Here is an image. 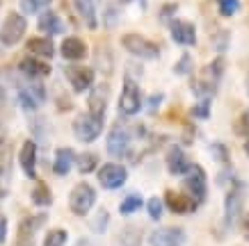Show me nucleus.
I'll return each instance as SVG.
<instances>
[{
    "label": "nucleus",
    "mask_w": 249,
    "mask_h": 246,
    "mask_svg": "<svg viewBox=\"0 0 249 246\" xmlns=\"http://www.w3.org/2000/svg\"><path fill=\"white\" fill-rule=\"evenodd\" d=\"M119 242L124 246H140L142 244V230H140L137 226H126V228L119 232Z\"/></svg>",
    "instance_id": "obj_26"
},
{
    "label": "nucleus",
    "mask_w": 249,
    "mask_h": 246,
    "mask_svg": "<svg viewBox=\"0 0 249 246\" xmlns=\"http://www.w3.org/2000/svg\"><path fill=\"white\" fill-rule=\"evenodd\" d=\"M51 2H53V0H21V9H23V14H39V12H44Z\"/></svg>",
    "instance_id": "obj_30"
},
{
    "label": "nucleus",
    "mask_w": 249,
    "mask_h": 246,
    "mask_svg": "<svg viewBox=\"0 0 249 246\" xmlns=\"http://www.w3.org/2000/svg\"><path fill=\"white\" fill-rule=\"evenodd\" d=\"M245 194L247 189L240 180H235L233 187L227 192L224 196V226L227 228H233L238 224V219L242 216V208H245Z\"/></svg>",
    "instance_id": "obj_2"
},
{
    "label": "nucleus",
    "mask_w": 249,
    "mask_h": 246,
    "mask_svg": "<svg viewBox=\"0 0 249 246\" xmlns=\"http://www.w3.org/2000/svg\"><path fill=\"white\" fill-rule=\"evenodd\" d=\"M28 50L35 57H46L48 60V57L55 55V46L48 37H35V39H28Z\"/></svg>",
    "instance_id": "obj_23"
},
{
    "label": "nucleus",
    "mask_w": 249,
    "mask_h": 246,
    "mask_svg": "<svg viewBox=\"0 0 249 246\" xmlns=\"http://www.w3.org/2000/svg\"><path fill=\"white\" fill-rule=\"evenodd\" d=\"M76 246H91V242H89V239H80Z\"/></svg>",
    "instance_id": "obj_42"
},
{
    "label": "nucleus",
    "mask_w": 249,
    "mask_h": 246,
    "mask_svg": "<svg viewBox=\"0 0 249 246\" xmlns=\"http://www.w3.org/2000/svg\"><path fill=\"white\" fill-rule=\"evenodd\" d=\"M245 91H247V96H249V73L245 75Z\"/></svg>",
    "instance_id": "obj_43"
},
{
    "label": "nucleus",
    "mask_w": 249,
    "mask_h": 246,
    "mask_svg": "<svg viewBox=\"0 0 249 246\" xmlns=\"http://www.w3.org/2000/svg\"><path fill=\"white\" fill-rule=\"evenodd\" d=\"M67 230L64 228H55V230L51 232H46V239H44V244L41 246H64L67 244Z\"/></svg>",
    "instance_id": "obj_29"
},
{
    "label": "nucleus",
    "mask_w": 249,
    "mask_h": 246,
    "mask_svg": "<svg viewBox=\"0 0 249 246\" xmlns=\"http://www.w3.org/2000/svg\"><path fill=\"white\" fill-rule=\"evenodd\" d=\"M172 12H176V5H165V7H162V18H167Z\"/></svg>",
    "instance_id": "obj_40"
},
{
    "label": "nucleus",
    "mask_w": 249,
    "mask_h": 246,
    "mask_svg": "<svg viewBox=\"0 0 249 246\" xmlns=\"http://www.w3.org/2000/svg\"><path fill=\"white\" fill-rule=\"evenodd\" d=\"M169 34L178 46H195L196 44V28L190 21L174 18L169 23Z\"/></svg>",
    "instance_id": "obj_14"
},
{
    "label": "nucleus",
    "mask_w": 249,
    "mask_h": 246,
    "mask_svg": "<svg viewBox=\"0 0 249 246\" xmlns=\"http://www.w3.org/2000/svg\"><path fill=\"white\" fill-rule=\"evenodd\" d=\"M94 203H96V192H94V187L87 185V182H78V185L71 189V194H69V208L78 216L87 214V212L94 208Z\"/></svg>",
    "instance_id": "obj_6"
},
{
    "label": "nucleus",
    "mask_w": 249,
    "mask_h": 246,
    "mask_svg": "<svg viewBox=\"0 0 249 246\" xmlns=\"http://www.w3.org/2000/svg\"><path fill=\"white\" fill-rule=\"evenodd\" d=\"M106 103H107V87H96V89L91 91L89 96V114L98 116V119H103L106 116Z\"/></svg>",
    "instance_id": "obj_24"
},
{
    "label": "nucleus",
    "mask_w": 249,
    "mask_h": 246,
    "mask_svg": "<svg viewBox=\"0 0 249 246\" xmlns=\"http://www.w3.org/2000/svg\"><path fill=\"white\" fill-rule=\"evenodd\" d=\"M32 203L39 205V208H48L53 203V196H51V189L46 187V182H37L35 189H32Z\"/></svg>",
    "instance_id": "obj_25"
},
{
    "label": "nucleus",
    "mask_w": 249,
    "mask_h": 246,
    "mask_svg": "<svg viewBox=\"0 0 249 246\" xmlns=\"http://www.w3.org/2000/svg\"><path fill=\"white\" fill-rule=\"evenodd\" d=\"M142 110V94H140V87H137L135 80L126 78L124 80V89L119 94V112L126 114V116H133Z\"/></svg>",
    "instance_id": "obj_8"
},
{
    "label": "nucleus",
    "mask_w": 249,
    "mask_h": 246,
    "mask_svg": "<svg viewBox=\"0 0 249 246\" xmlns=\"http://www.w3.org/2000/svg\"><path fill=\"white\" fill-rule=\"evenodd\" d=\"M208 153L213 155V160H217V162H222V164H227L229 160H231V155H229V148L222 142H213L211 146H208Z\"/></svg>",
    "instance_id": "obj_31"
},
{
    "label": "nucleus",
    "mask_w": 249,
    "mask_h": 246,
    "mask_svg": "<svg viewBox=\"0 0 249 246\" xmlns=\"http://www.w3.org/2000/svg\"><path fill=\"white\" fill-rule=\"evenodd\" d=\"M130 142H133V139H130V130L124 126V123H117V126L110 130V134H107L106 148L112 157H124L130 148Z\"/></svg>",
    "instance_id": "obj_10"
},
{
    "label": "nucleus",
    "mask_w": 249,
    "mask_h": 246,
    "mask_svg": "<svg viewBox=\"0 0 249 246\" xmlns=\"http://www.w3.org/2000/svg\"><path fill=\"white\" fill-rule=\"evenodd\" d=\"M229 41H231V34H229L227 30H219L217 34H215V39H213V44H215V48H217L219 52H224L229 48Z\"/></svg>",
    "instance_id": "obj_37"
},
{
    "label": "nucleus",
    "mask_w": 249,
    "mask_h": 246,
    "mask_svg": "<svg viewBox=\"0 0 249 246\" xmlns=\"http://www.w3.org/2000/svg\"><path fill=\"white\" fill-rule=\"evenodd\" d=\"M165 205L172 210L174 214H188L196 208V203L185 194H178V192H167L165 194Z\"/></svg>",
    "instance_id": "obj_18"
},
{
    "label": "nucleus",
    "mask_w": 249,
    "mask_h": 246,
    "mask_svg": "<svg viewBox=\"0 0 249 246\" xmlns=\"http://www.w3.org/2000/svg\"><path fill=\"white\" fill-rule=\"evenodd\" d=\"M126 180H128L126 166H121L117 162H107L98 169V182L106 189H119V187L126 185Z\"/></svg>",
    "instance_id": "obj_9"
},
{
    "label": "nucleus",
    "mask_w": 249,
    "mask_h": 246,
    "mask_svg": "<svg viewBox=\"0 0 249 246\" xmlns=\"http://www.w3.org/2000/svg\"><path fill=\"white\" fill-rule=\"evenodd\" d=\"M46 214H32L28 219H23L21 226H18V237H16V244L18 246H32L35 244V235L41 226L46 224Z\"/></svg>",
    "instance_id": "obj_13"
},
{
    "label": "nucleus",
    "mask_w": 249,
    "mask_h": 246,
    "mask_svg": "<svg viewBox=\"0 0 249 246\" xmlns=\"http://www.w3.org/2000/svg\"><path fill=\"white\" fill-rule=\"evenodd\" d=\"M28 32V18L21 12H9L0 25V41L5 46H16Z\"/></svg>",
    "instance_id": "obj_4"
},
{
    "label": "nucleus",
    "mask_w": 249,
    "mask_h": 246,
    "mask_svg": "<svg viewBox=\"0 0 249 246\" xmlns=\"http://www.w3.org/2000/svg\"><path fill=\"white\" fill-rule=\"evenodd\" d=\"M121 46L124 50H128L133 57H140V60H156L160 55V48L158 44H153L151 39L142 37L137 32H128L121 37Z\"/></svg>",
    "instance_id": "obj_3"
},
{
    "label": "nucleus",
    "mask_w": 249,
    "mask_h": 246,
    "mask_svg": "<svg viewBox=\"0 0 249 246\" xmlns=\"http://www.w3.org/2000/svg\"><path fill=\"white\" fill-rule=\"evenodd\" d=\"M101 130H103V119H98L89 112L78 114L76 121H73V134H76L78 142L83 144H91L94 139H98Z\"/></svg>",
    "instance_id": "obj_7"
},
{
    "label": "nucleus",
    "mask_w": 249,
    "mask_h": 246,
    "mask_svg": "<svg viewBox=\"0 0 249 246\" xmlns=\"http://www.w3.org/2000/svg\"><path fill=\"white\" fill-rule=\"evenodd\" d=\"M192 116H196V119H208V116H211V100H199L196 105H192Z\"/></svg>",
    "instance_id": "obj_36"
},
{
    "label": "nucleus",
    "mask_w": 249,
    "mask_h": 246,
    "mask_svg": "<svg viewBox=\"0 0 249 246\" xmlns=\"http://www.w3.org/2000/svg\"><path fill=\"white\" fill-rule=\"evenodd\" d=\"M5 239H7V219L5 214H0V244H5Z\"/></svg>",
    "instance_id": "obj_38"
},
{
    "label": "nucleus",
    "mask_w": 249,
    "mask_h": 246,
    "mask_svg": "<svg viewBox=\"0 0 249 246\" xmlns=\"http://www.w3.org/2000/svg\"><path fill=\"white\" fill-rule=\"evenodd\" d=\"M149 103H151V110H158V105L162 103V94H158V96H151V100H149Z\"/></svg>",
    "instance_id": "obj_39"
},
{
    "label": "nucleus",
    "mask_w": 249,
    "mask_h": 246,
    "mask_svg": "<svg viewBox=\"0 0 249 246\" xmlns=\"http://www.w3.org/2000/svg\"><path fill=\"white\" fill-rule=\"evenodd\" d=\"M121 2H128V0H121Z\"/></svg>",
    "instance_id": "obj_45"
},
{
    "label": "nucleus",
    "mask_w": 249,
    "mask_h": 246,
    "mask_svg": "<svg viewBox=\"0 0 249 246\" xmlns=\"http://www.w3.org/2000/svg\"><path fill=\"white\" fill-rule=\"evenodd\" d=\"M107 221H110L107 210H98V212H96V219L91 221V230H94V232H106Z\"/></svg>",
    "instance_id": "obj_34"
},
{
    "label": "nucleus",
    "mask_w": 249,
    "mask_h": 246,
    "mask_svg": "<svg viewBox=\"0 0 249 246\" xmlns=\"http://www.w3.org/2000/svg\"><path fill=\"white\" fill-rule=\"evenodd\" d=\"M217 9L222 16H235L240 9V0H217Z\"/></svg>",
    "instance_id": "obj_33"
},
{
    "label": "nucleus",
    "mask_w": 249,
    "mask_h": 246,
    "mask_svg": "<svg viewBox=\"0 0 249 246\" xmlns=\"http://www.w3.org/2000/svg\"><path fill=\"white\" fill-rule=\"evenodd\" d=\"M190 169V160L181 146H172L167 150V171L172 176H185Z\"/></svg>",
    "instance_id": "obj_17"
},
{
    "label": "nucleus",
    "mask_w": 249,
    "mask_h": 246,
    "mask_svg": "<svg viewBox=\"0 0 249 246\" xmlns=\"http://www.w3.org/2000/svg\"><path fill=\"white\" fill-rule=\"evenodd\" d=\"M174 73H178V75H190L192 73V57H190L188 52L174 64Z\"/></svg>",
    "instance_id": "obj_35"
},
{
    "label": "nucleus",
    "mask_w": 249,
    "mask_h": 246,
    "mask_svg": "<svg viewBox=\"0 0 249 246\" xmlns=\"http://www.w3.org/2000/svg\"><path fill=\"white\" fill-rule=\"evenodd\" d=\"M5 192H7V189H5V185H2V169H0V198L5 196Z\"/></svg>",
    "instance_id": "obj_41"
},
{
    "label": "nucleus",
    "mask_w": 249,
    "mask_h": 246,
    "mask_svg": "<svg viewBox=\"0 0 249 246\" xmlns=\"http://www.w3.org/2000/svg\"><path fill=\"white\" fill-rule=\"evenodd\" d=\"M2 139H5V130L0 128V142H2Z\"/></svg>",
    "instance_id": "obj_44"
},
{
    "label": "nucleus",
    "mask_w": 249,
    "mask_h": 246,
    "mask_svg": "<svg viewBox=\"0 0 249 246\" xmlns=\"http://www.w3.org/2000/svg\"><path fill=\"white\" fill-rule=\"evenodd\" d=\"M62 57L69 62H80L87 57V44L80 37H67L60 46Z\"/></svg>",
    "instance_id": "obj_16"
},
{
    "label": "nucleus",
    "mask_w": 249,
    "mask_h": 246,
    "mask_svg": "<svg viewBox=\"0 0 249 246\" xmlns=\"http://www.w3.org/2000/svg\"><path fill=\"white\" fill-rule=\"evenodd\" d=\"M64 75H67L69 84H71V89L76 94H83L94 84V68L89 66H76L73 64V66L64 68Z\"/></svg>",
    "instance_id": "obj_11"
},
{
    "label": "nucleus",
    "mask_w": 249,
    "mask_h": 246,
    "mask_svg": "<svg viewBox=\"0 0 249 246\" xmlns=\"http://www.w3.org/2000/svg\"><path fill=\"white\" fill-rule=\"evenodd\" d=\"M76 164L80 173H91L98 166V157L94 153H83V155H76Z\"/></svg>",
    "instance_id": "obj_28"
},
{
    "label": "nucleus",
    "mask_w": 249,
    "mask_h": 246,
    "mask_svg": "<svg viewBox=\"0 0 249 246\" xmlns=\"http://www.w3.org/2000/svg\"><path fill=\"white\" fill-rule=\"evenodd\" d=\"M18 162H21V169L28 178H37V144L32 139L23 142L21 153H18Z\"/></svg>",
    "instance_id": "obj_15"
},
{
    "label": "nucleus",
    "mask_w": 249,
    "mask_h": 246,
    "mask_svg": "<svg viewBox=\"0 0 249 246\" xmlns=\"http://www.w3.org/2000/svg\"><path fill=\"white\" fill-rule=\"evenodd\" d=\"M224 57H217V60H213L208 66L204 68V73L201 78L192 84V91H195V96L199 100H211L215 96V91L219 87V80H222V75H224Z\"/></svg>",
    "instance_id": "obj_1"
},
{
    "label": "nucleus",
    "mask_w": 249,
    "mask_h": 246,
    "mask_svg": "<svg viewBox=\"0 0 249 246\" xmlns=\"http://www.w3.org/2000/svg\"><path fill=\"white\" fill-rule=\"evenodd\" d=\"M37 28H39L41 32H46L48 37H51V34H62V32H64V23H62V18L57 16V12L44 9V12L39 14Z\"/></svg>",
    "instance_id": "obj_20"
},
{
    "label": "nucleus",
    "mask_w": 249,
    "mask_h": 246,
    "mask_svg": "<svg viewBox=\"0 0 249 246\" xmlns=\"http://www.w3.org/2000/svg\"><path fill=\"white\" fill-rule=\"evenodd\" d=\"M21 73H25L28 78H35V80H39V78H46V75L51 73V66L46 64L41 57H25V60H21Z\"/></svg>",
    "instance_id": "obj_21"
},
{
    "label": "nucleus",
    "mask_w": 249,
    "mask_h": 246,
    "mask_svg": "<svg viewBox=\"0 0 249 246\" xmlns=\"http://www.w3.org/2000/svg\"><path fill=\"white\" fill-rule=\"evenodd\" d=\"M144 205V201H142V196L140 194H128L124 201H121V205H119V212L124 216H128V214H133V212H137V210Z\"/></svg>",
    "instance_id": "obj_27"
},
{
    "label": "nucleus",
    "mask_w": 249,
    "mask_h": 246,
    "mask_svg": "<svg viewBox=\"0 0 249 246\" xmlns=\"http://www.w3.org/2000/svg\"><path fill=\"white\" fill-rule=\"evenodd\" d=\"M183 185H185L190 198H192L196 205H201V203L206 201V194H208V176H206V171L199 164H190Z\"/></svg>",
    "instance_id": "obj_5"
},
{
    "label": "nucleus",
    "mask_w": 249,
    "mask_h": 246,
    "mask_svg": "<svg viewBox=\"0 0 249 246\" xmlns=\"http://www.w3.org/2000/svg\"><path fill=\"white\" fill-rule=\"evenodd\" d=\"M73 7H76L80 21L89 28L96 30L98 28V16H96V0H73Z\"/></svg>",
    "instance_id": "obj_19"
},
{
    "label": "nucleus",
    "mask_w": 249,
    "mask_h": 246,
    "mask_svg": "<svg viewBox=\"0 0 249 246\" xmlns=\"http://www.w3.org/2000/svg\"><path fill=\"white\" fill-rule=\"evenodd\" d=\"M146 210H149V216H151L153 221H160V219H162V212H165V203L160 201L158 196H153V198H149V203H146Z\"/></svg>",
    "instance_id": "obj_32"
},
{
    "label": "nucleus",
    "mask_w": 249,
    "mask_h": 246,
    "mask_svg": "<svg viewBox=\"0 0 249 246\" xmlns=\"http://www.w3.org/2000/svg\"><path fill=\"white\" fill-rule=\"evenodd\" d=\"M185 230L178 226H167V228H158L151 232V246H185Z\"/></svg>",
    "instance_id": "obj_12"
},
{
    "label": "nucleus",
    "mask_w": 249,
    "mask_h": 246,
    "mask_svg": "<svg viewBox=\"0 0 249 246\" xmlns=\"http://www.w3.org/2000/svg\"><path fill=\"white\" fill-rule=\"evenodd\" d=\"M76 164V153L71 148H57V153H55V162H53V171L57 173V176H67L69 171H71V166Z\"/></svg>",
    "instance_id": "obj_22"
}]
</instances>
